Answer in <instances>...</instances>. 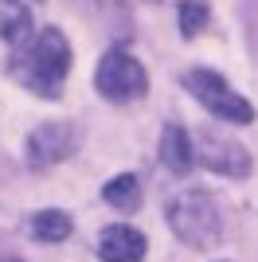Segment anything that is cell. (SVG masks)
Masks as SVG:
<instances>
[{"mask_svg":"<svg viewBox=\"0 0 258 262\" xmlns=\"http://www.w3.org/2000/svg\"><path fill=\"white\" fill-rule=\"evenodd\" d=\"M67 71H71V43L59 28H43L35 32L32 43H24L12 59V75L20 78L28 90L43 94V98H55L59 86H63Z\"/></svg>","mask_w":258,"mask_h":262,"instance_id":"1","label":"cell"},{"mask_svg":"<svg viewBox=\"0 0 258 262\" xmlns=\"http://www.w3.org/2000/svg\"><path fill=\"white\" fill-rule=\"evenodd\" d=\"M168 223L172 231L180 235L188 247L196 251H207L219 243V211H215V200L207 192H180V196H172L168 204Z\"/></svg>","mask_w":258,"mask_h":262,"instance_id":"2","label":"cell"},{"mask_svg":"<svg viewBox=\"0 0 258 262\" xmlns=\"http://www.w3.org/2000/svg\"><path fill=\"white\" fill-rule=\"evenodd\" d=\"M184 86L192 90V98L200 102V106H207L215 118L239 121V125L254 121V106H250L243 94H235V90L227 86V78H223V75H215V71L196 67V71H188V75H184Z\"/></svg>","mask_w":258,"mask_h":262,"instance_id":"3","label":"cell"},{"mask_svg":"<svg viewBox=\"0 0 258 262\" xmlns=\"http://www.w3.org/2000/svg\"><path fill=\"white\" fill-rule=\"evenodd\" d=\"M94 86L102 90V98H110V102H133V98L145 94L149 78H145V67L129 51H110L106 59L98 63Z\"/></svg>","mask_w":258,"mask_h":262,"instance_id":"4","label":"cell"},{"mask_svg":"<svg viewBox=\"0 0 258 262\" xmlns=\"http://www.w3.org/2000/svg\"><path fill=\"white\" fill-rule=\"evenodd\" d=\"M75 145H78V129L71 121H47V125H39V129L28 137L24 157H28V164H35V168H47V164L71 157Z\"/></svg>","mask_w":258,"mask_h":262,"instance_id":"5","label":"cell"},{"mask_svg":"<svg viewBox=\"0 0 258 262\" xmlns=\"http://www.w3.org/2000/svg\"><path fill=\"white\" fill-rule=\"evenodd\" d=\"M200 164L211 168L219 176H247L250 172V157L247 149L227 137V133H215V129H204L200 133Z\"/></svg>","mask_w":258,"mask_h":262,"instance_id":"6","label":"cell"},{"mask_svg":"<svg viewBox=\"0 0 258 262\" xmlns=\"http://www.w3.org/2000/svg\"><path fill=\"white\" fill-rule=\"evenodd\" d=\"M98 254H102V262H141L145 258V235L137 227L114 223L98 235Z\"/></svg>","mask_w":258,"mask_h":262,"instance_id":"7","label":"cell"},{"mask_svg":"<svg viewBox=\"0 0 258 262\" xmlns=\"http://www.w3.org/2000/svg\"><path fill=\"white\" fill-rule=\"evenodd\" d=\"M32 8H28V0H0V35H4V43H12L20 51L28 39H32Z\"/></svg>","mask_w":258,"mask_h":262,"instance_id":"8","label":"cell"},{"mask_svg":"<svg viewBox=\"0 0 258 262\" xmlns=\"http://www.w3.org/2000/svg\"><path fill=\"white\" fill-rule=\"evenodd\" d=\"M161 161L168 172L184 176L188 168L196 164L192 157V141H188V133L180 129V125H164V137H161Z\"/></svg>","mask_w":258,"mask_h":262,"instance_id":"9","label":"cell"},{"mask_svg":"<svg viewBox=\"0 0 258 262\" xmlns=\"http://www.w3.org/2000/svg\"><path fill=\"white\" fill-rule=\"evenodd\" d=\"M102 196H106L110 208H118V211H137L141 208V184H137V176H114L106 188H102Z\"/></svg>","mask_w":258,"mask_h":262,"instance_id":"10","label":"cell"},{"mask_svg":"<svg viewBox=\"0 0 258 262\" xmlns=\"http://www.w3.org/2000/svg\"><path fill=\"white\" fill-rule=\"evenodd\" d=\"M71 231H75V223H71L67 211H39V215H32V239H39V243H63Z\"/></svg>","mask_w":258,"mask_h":262,"instance_id":"11","label":"cell"},{"mask_svg":"<svg viewBox=\"0 0 258 262\" xmlns=\"http://www.w3.org/2000/svg\"><path fill=\"white\" fill-rule=\"evenodd\" d=\"M204 24H207V4H200V0H184V4H180V32L192 39Z\"/></svg>","mask_w":258,"mask_h":262,"instance_id":"12","label":"cell"},{"mask_svg":"<svg viewBox=\"0 0 258 262\" xmlns=\"http://www.w3.org/2000/svg\"><path fill=\"white\" fill-rule=\"evenodd\" d=\"M0 262H20V258H0Z\"/></svg>","mask_w":258,"mask_h":262,"instance_id":"13","label":"cell"}]
</instances>
